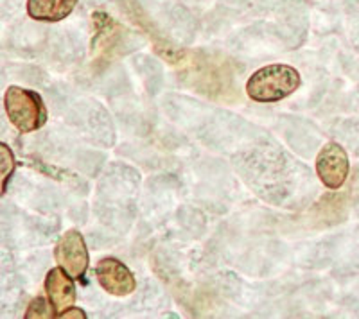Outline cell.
Returning <instances> with one entry per match:
<instances>
[{"label": "cell", "instance_id": "cell-1", "mask_svg": "<svg viewBox=\"0 0 359 319\" xmlns=\"http://www.w3.org/2000/svg\"><path fill=\"white\" fill-rule=\"evenodd\" d=\"M302 86V76L294 66L273 63L255 70L246 81V95L253 103L269 104L284 101Z\"/></svg>", "mask_w": 359, "mask_h": 319}, {"label": "cell", "instance_id": "cell-2", "mask_svg": "<svg viewBox=\"0 0 359 319\" xmlns=\"http://www.w3.org/2000/svg\"><path fill=\"white\" fill-rule=\"evenodd\" d=\"M4 110L9 122L20 133H34L47 124V108L38 92L22 86H8L4 94Z\"/></svg>", "mask_w": 359, "mask_h": 319}, {"label": "cell", "instance_id": "cell-3", "mask_svg": "<svg viewBox=\"0 0 359 319\" xmlns=\"http://www.w3.org/2000/svg\"><path fill=\"white\" fill-rule=\"evenodd\" d=\"M54 258L57 266L63 267L76 280H81L85 276L90 266V253L85 237L79 229H67L65 234L57 239Z\"/></svg>", "mask_w": 359, "mask_h": 319}, {"label": "cell", "instance_id": "cell-4", "mask_svg": "<svg viewBox=\"0 0 359 319\" xmlns=\"http://www.w3.org/2000/svg\"><path fill=\"white\" fill-rule=\"evenodd\" d=\"M314 169H316V174L323 187H327L329 190H338L345 185L348 171H351L347 151L343 149L341 143L327 142L316 155Z\"/></svg>", "mask_w": 359, "mask_h": 319}, {"label": "cell", "instance_id": "cell-5", "mask_svg": "<svg viewBox=\"0 0 359 319\" xmlns=\"http://www.w3.org/2000/svg\"><path fill=\"white\" fill-rule=\"evenodd\" d=\"M95 278L102 287V291L117 298L133 295L137 289V278L133 271L115 257H104L99 260L95 266Z\"/></svg>", "mask_w": 359, "mask_h": 319}, {"label": "cell", "instance_id": "cell-6", "mask_svg": "<svg viewBox=\"0 0 359 319\" xmlns=\"http://www.w3.org/2000/svg\"><path fill=\"white\" fill-rule=\"evenodd\" d=\"M45 295L53 303L54 311H56V318L67 309L74 307L76 303V283H74V276H70L63 267H53L45 276Z\"/></svg>", "mask_w": 359, "mask_h": 319}, {"label": "cell", "instance_id": "cell-7", "mask_svg": "<svg viewBox=\"0 0 359 319\" xmlns=\"http://www.w3.org/2000/svg\"><path fill=\"white\" fill-rule=\"evenodd\" d=\"M79 0H27V15L38 22L65 20L76 9Z\"/></svg>", "mask_w": 359, "mask_h": 319}, {"label": "cell", "instance_id": "cell-8", "mask_svg": "<svg viewBox=\"0 0 359 319\" xmlns=\"http://www.w3.org/2000/svg\"><path fill=\"white\" fill-rule=\"evenodd\" d=\"M25 319H53L56 318V311H54L53 303L49 302L47 296H38L33 302L29 303L27 311H25Z\"/></svg>", "mask_w": 359, "mask_h": 319}, {"label": "cell", "instance_id": "cell-9", "mask_svg": "<svg viewBox=\"0 0 359 319\" xmlns=\"http://www.w3.org/2000/svg\"><path fill=\"white\" fill-rule=\"evenodd\" d=\"M0 149H2V196H4L6 190H8L9 180H11L15 167H17V162H15V155H13L8 143H0Z\"/></svg>", "mask_w": 359, "mask_h": 319}, {"label": "cell", "instance_id": "cell-10", "mask_svg": "<svg viewBox=\"0 0 359 319\" xmlns=\"http://www.w3.org/2000/svg\"><path fill=\"white\" fill-rule=\"evenodd\" d=\"M57 318H62V319H86V312L81 311V309L70 307V309H67L65 312H62V314L57 316Z\"/></svg>", "mask_w": 359, "mask_h": 319}]
</instances>
